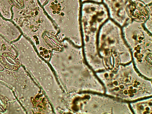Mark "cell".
I'll return each instance as SVG.
<instances>
[{"label": "cell", "mask_w": 152, "mask_h": 114, "mask_svg": "<svg viewBox=\"0 0 152 114\" xmlns=\"http://www.w3.org/2000/svg\"><path fill=\"white\" fill-rule=\"evenodd\" d=\"M129 10L133 18L139 21L145 20L148 15L149 11L147 8L139 2L134 3L131 4Z\"/></svg>", "instance_id": "6da1fadb"}, {"label": "cell", "mask_w": 152, "mask_h": 114, "mask_svg": "<svg viewBox=\"0 0 152 114\" xmlns=\"http://www.w3.org/2000/svg\"><path fill=\"white\" fill-rule=\"evenodd\" d=\"M152 54L149 53L145 58L146 62L147 65L151 68H152Z\"/></svg>", "instance_id": "7a4b0ae2"}, {"label": "cell", "mask_w": 152, "mask_h": 114, "mask_svg": "<svg viewBox=\"0 0 152 114\" xmlns=\"http://www.w3.org/2000/svg\"><path fill=\"white\" fill-rule=\"evenodd\" d=\"M40 1H42L43 0H39Z\"/></svg>", "instance_id": "3957f363"}]
</instances>
